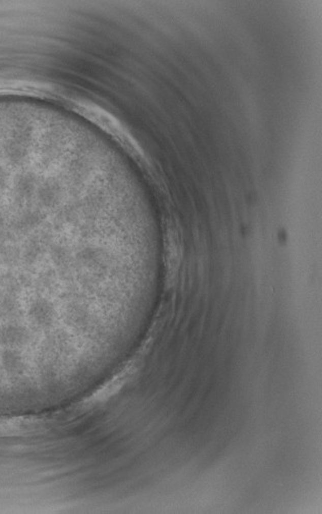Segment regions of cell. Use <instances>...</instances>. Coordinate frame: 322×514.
Instances as JSON below:
<instances>
[{
  "instance_id": "1",
  "label": "cell",
  "mask_w": 322,
  "mask_h": 514,
  "mask_svg": "<svg viewBox=\"0 0 322 514\" xmlns=\"http://www.w3.org/2000/svg\"><path fill=\"white\" fill-rule=\"evenodd\" d=\"M40 253H41L40 246L35 242H31L25 250V258L28 262L32 263L40 255Z\"/></svg>"
}]
</instances>
